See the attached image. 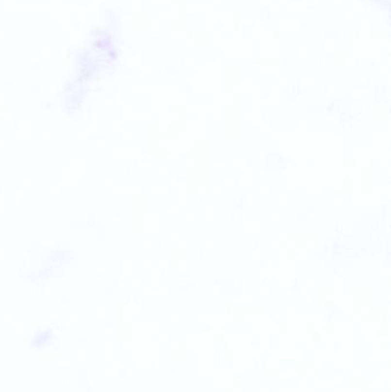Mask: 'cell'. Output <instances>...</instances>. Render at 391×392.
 Returning a JSON list of instances; mask_svg holds the SVG:
<instances>
[{
    "label": "cell",
    "instance_id": "6da1fadb",
    "mask_svg": "<svg viewBox=\"0 0 391 392\" xmlns=\"http://www.w3.org/2000/svg\"><path fill=\"white\" fill-rule=\"evenodd\" d=\"M53 341V335L50 333H47V331H42V333L36 334V336L33 338L31 341V346L33 349H45V347L49 346L52 344Z\"/></svg>",
    "mask_w": 391,
    "mask_h": 392
}]
</instances>
